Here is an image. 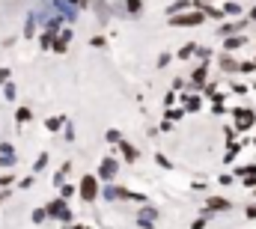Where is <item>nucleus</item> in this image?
I'll use <instances>...</instances> for the list:
<instances>
[{
  "instance_id": "4be33fe9",
  "label": "nucleus",
  "mask_w": 256,
  "mask_h": 229,
  "mask_svg": "<svg viewBox=\"0 0 256 229\" xmlns=\"http://www.w3.org/2000/svg\"><path fill=\"white\" fill-rule=\"evenodd\" d=\"M15 164V155H0V167H12Z\"/></svg>"
},
{
  "instance_id": "6e6552de",
  "label": "nucleus",
  "mask_w": 256,
  "mask_h": 229,
  "mask_svg": "<svg viewBox=\"0 0 256 229\" xmlns=\"http://www.w3.org/2000/svg\"><path fill=\"white\" fill-rule=\"evenodd\" d=\"M119 149H122V155H125L128 161H137V149H134L128 140H122V143H119Z\"/></svg>"
},
{
  "instance_id": "cd10ccee",
  "label": "nucleus",
  "mask_w": 256,
  "mask_h": 229,
  "mask_svg": "<svg viewBox=\"0 0 256 229\" xmlns=\"http://www.w3.org/2000/svg\"><path fill=\"white\" fill-rule=\"evenodd\" d=\"M203 227H206V221L200 218V221H194V227H191V229H203Z\"/></svg>"
},
{
  "instance_id": "b1692460",
  "label": "nucleus",
  "mask_w": 256,
  "mask_h": 229,
  "mask_svg": "<svg viewBox=\"0 0 256 229\" xmlns=\"http://www.w3.org/2000/svg\"><path fill=\"white\" fill-rule=\"evenodd\" d=\"M185 104H188V110H200V98H188Z\"/></svg>"
},
{
  "instance_id": "393cba45",
  "label": "nucleus",
  "mask_w": 256,
  "mask_h": 229,
  "mask_svg": "<svg viewBox=\"0 0 256 229\" xmlns=\"http://www.w3.org/2000/svg\"><path fill=\"white\" fill-rule=\"evenodd\" d=\"M3 92H6V98H15V86H12V83H6V89H3Z\"/></svg>"
},
{
  "instance_id": "423d86ee",
  "label": "nucleus",
  "mask_w": 256,
  "mask_h": 229,
  "mask_svg": "<svg viewBox=\"0 0 256 229\" xmlns=\"http://www.w3.org/2000/svg\"><path fill=\"white\" fill-rule=\"evenodd\" d=\"M236 119H239V128H242V131H245V128H251V125H254V110H236Z\"/></svg>"
},
{
  "instance_id": "bb28decb",
  "label": "nucleus",
  "mask_w": 256,
  "mask_h": 229,
  "mask_svg": "<svg viewBox=\"0 0 256 229\" xmlns=\"http://www.w3.org/2000/svg\"><path fill=\"white\" fill-rule=\"evenodd\" d=\"M9 80V69H0V83H6Z\"/></svg>"
},
{
  "instance_id": "f3484780",
  "label": "nucleus",
  "mask_w": 256,
  "mask_h": 229,
  "mask_svg": "<svg viewBox=\"0 0 256 229\" xmlns=\"http://www.w3.org/2000/svg\"><path fill=\"white\" fill-rule=\"evenodd\" d=\"M221 12H224V15H239V12H242V9H239V6H236V3H227V6H224V9H221Z\"/></svg>"
},
{
  "instance_id": "9d476101",
  "label": "nucleus",
  "mask_w": 256,
  "mask_h": 229,
  "mask_svg": "<svg viewBox=\"0 0 256 229\" xmlns=\"http://www.w3.org/2000/svg\"><path fill=\"white\" fill-rule=\"evenodd\" d=\"M245 42H248V36H233V39H227V42H224V48H227V51H233V48H242Z\"/></svg>"
},
{
  "instance_id": "f257e3e1",
  "label": "nucleus",
  "mask_w": 256,
  "mask_h": 229,
  "mask_svg": "<svg viewBox=\"0 0 256 229\" xmlns=\"http://www.w3.org/2000/svg\"><path fill=\"white\" fill-rule=\"evenodd\" d=\"M203 12H188V15H173L170 18V24H176V27H194V24H203Z\"/></svg>"
},
{
  "instance_id": "a211bd4d",
  "label": "nucleus",
  "mask_w": 256,
  "mask_h": 229,
  "mask_svg": "<svg viewBox=\"0 0 256 229\" xmlns=\"http://www.w3.org/2000/svg\"><path fill=\"white\" fill-rule=\"evenodd\" d=\"M33 30H36V18L30 15V18H27V27H24V33H27V36L33 39Z\"/></svg>"
},
{
  "instance_id": "7c9ffc66",
  "label": "nucleus",
  "mask_w": 256,
  "mask_h": 229,
  "mask_svg": "<svg viewBox=\"0 0 256 229\" xmlns=\"http://www.w3.org/2000/svg\"><path fill=\"white\" fill-rule=\"evenodd\" d=\"M203 3H206V0H203Z\"/></svg>"
},
{
  "instance_id": "c85d7f7f",
  "label": "nucleus",
  "mask_w": 256,
  "mask_h": 229,
  "mask_svg": "<svg viewBox=\"0 0 256 229\" xmlns=\"http://www.w3.org/2000/svg\"><path fill=\"white\" fill-rule=\"evenodd\" d=\"M72 3H78V6H86V0H72Z\"/></svg>"
},
{
  "instance_id": "20e7f679",
  "label": "nucleus",
  "mask_w": 256,
  "mask_h": 229,
  "mask_svg": "<svg viewBox=\"0 0 256 229\" xmlns=\"http://www.w3.org/2000/svg\"><path fill=\"white\" fill-rule=\"evenodd\" d=\"M98 173H101V179H107V182H110V179L116 176V161H113V158H104V161H101V167H98Z\"/></svg>"
},
{
  "instance_id": "c756f323",
  "label": "nucleus",
  "mask_w": 256,
  "mask_h": 229,
  "mask_svg": "<svg viewBox=\"0 0 256 229\" xmlns=\"http://www.w3.org/2000/svg\"><path fill=\"white\" fill-rule=\"evenodd\" d=\"M251 15H254V18H256V9H254V12H251Z\"/></svg>"
},
{
  "instance_id": "1a4fd4ad",
  "label": "nucleus",
  "mask_w": 256,
  "mask_h": 229,
  "mask_svg": "<svg viewBox=\"0 0 256 229\" xmlns=\"http://www.w3.org/2000/svg\"><path fill=\"white\" fill-rule=\"evenodd\" d=\"M209 209H212V212H221V209L227 212V209H230V200H221V197H212V200H209Z\"/></svg>"
},
{
  "instance_id": "dca6fc26",
  "label": "nucleus",
  "mask_w": 256,
  "mask_h": 229,
  "mask_svg": "<svg viewBox=\"0 0 256 229\" xmlns=\"http://www.w3.org/2000/svg\"><path fill=\"white\" fill-rule=\"evenodd\" d=\"M221 66H224L227 72H236V69H239V63H233V57H224V60H221Z\"/></svg>"
},
{
  "instance_id": "9b49d317",
  "label": "nucleus",
  "mask_w": 256,
  "mask_h": 229,
  "mask_svg": "<svg viewBox=\"0 0 256 229\" xmlns=\"http://www.w3.org/2000/svg\"><path fill=\"white\" fill-rule=\"evenodd\" d=\"M57 9H63V15H66L69 21H75V15H78V9H72V6H66V0H60V3H57Z\"/></svg>"
},
{
  "instance_id": "f03ea898",
  "label": "nucleus",
  "mask_w": 256,
  "mask_h": 229,
  "mask_svg": "<svg viewBox=\"0 0 256 229\" xmlns=\"http://www.w3.org/2000/svg\"><path fill=\"white\" fill-rule=\"evenodd\" d=\"M81 197H84L86 203H92V200L98 197V182H95V176H86V179H81Z\"/></svg>"
},
{
  "instance_id": "4468645a",
  "label": "nucleus",
  "mask_w": 256,
  "mask_h": 229,
  "mask_svg": "<svg viewBox=\"0 0 256 229\" xmlns=\"http://www.w3.org/2000/svg\"><path fill=\"white\" fill-rule=\"evenodd\" d=\"M125 9H128L131 15H137V12L143 9V3H140V0H125Z\"/></svg>"
},
{
  "instance_id": "f8f14e48",
  "label": "nucleus",
  "mask_w": 256,
  "mask_h": 229,
  "mask_svg": "<svg viewBox=\"0 0 256 229\" xmlns=\"http://www.w3.org/2000/svg\"><path fill=\"white\" fill-rule=\"evenodd\" d=\"M95 6H98V18H101V21H107V18H110V6H107L104 0H95Z\"/></svg>"
},
{
  "instance_id": "5701e85b",
  "label": "nucleus",
  "mask_w": 256,
  "mask_h": 229,
  "mask_svg": "<svg viewBox=\"0 0 256 229\" xmlns=\"http://www.w3.org/2000/svg\"><path fill=\"white\" fill-rule=\"evenodd\" d=\"M185 6H188V0H179V3H173L167 12H179V9H185Z\"/></svg>"
},
{
  "instance_id": "7ed1b4c3",
  "label": "nucleus",
  "mask_w": 256,
  "mask_h": 229,
  "mask_svg": "<svg viewBox=\"0 0 256 229\" xmlns=\"http://www.w3.org/2000/svg\"><path fill=\"white\" fill-rule=\"evenodd\" d=\"M45 215H51V218H60V221H69V218H72L63 200H54V203H51V206L45 209Z\"/></svg>"
},
{
  "instance_id": "412c9836",
  "label": "nucleus",
  "mask_w": 256,
  "mask_h": 229,
  "mask_svg": "<svg viewBox=\"0 0 256 229\" xmlns=\"http://www.w3.org/2000/svg\"><path fill=\"white\" fill-rule=\"evenodd\" d=\"M30 116H33V113H30V107H21V110H18V122H27Z\"/></svg>"
},
{
  "instance_id": "ddd939ff",
  "label": "nucleus",
  "mask_w": 256,
  "mask_h": 229,
  "mask_svg": "<svg viewBox=\"0 0 256 229\" xmlns=\"http://www.w3.org/2000/svg\"><path fill=\"white\" fill-rule=\"evenodd\" d=\"M45 128H48V131H57V128H63V119H60V116H51V119L45 122Z\"/></svg>"
},
{
  "instance_id": "0eeeda50",
  "label": "nucleus",
  "mask_w": 256,
  "mask_h": 229,
  "mask_svg": "<svg viewBox=\"0 0 256 229\" xmlns=\"http://www.w3.org/2000/svg\"><path fill=\"white\" fill-rule=\"evenodd\" d=\"M155 218H158V212H155V209H143V212H140V227H143V229H152Z\"/></svg>"
},
{
  "instance_id": "6ab92c4d",
  "label": "nucleus",
  "mask_w": 256,
  "mask_h": 229,
  "mask_svg": "<svg viewBox=\"0 0 256 229\" xmlns=\"http://www.w3.org/2000/svg\"><path fill=\"white\" fill-rule=\"evenodd\" d=\"M54 45V30H48L45 36H42V48H51Z\"/></svg>"
},
{
  "instance_id": "aec40b11",
  "label": "nucleus",
  "mask_w": 256,
  "mask_h": 229,
  "mask_svg": "<svg viewBox=\"0 0 256 229\" xmlns=\"http://www.w3.org/2000/svg\"><path fill=\"white\" fill-rule=\"evenodd\" d=\"M203 80H206V69H203V66H200V69H197V72H194V83H197V86H200V83H203Z\"/></svg>"
},
{
  "instance_id": "a878e982",
  "label": "nucleus",
  "mask_w": 256,
  "mask_h": 229,
  "mask_svg": "<svg viewBox=\"0 0 256 229\" xmlns=\"http://www.w3.org/2000/svg\"><path fill=\"white\" fill-rule=\"evenodd\" d=\"M45 218H48V215H45V212H42V209H39V212H36V215H33V221H36V224H42V221H45Z\"/></svg>"
},
{
  "instance_id": "39448f33",
  "label": "nucleus",
  "mask_w": 256,
  "mask_h": 229,
  "mask_svg": "<svg viewBox=\"0 0 256 229\" xmlns=\"http://www.w3.org/2000/svg\"><path fill=\"white\" fill-rule=\"evenodd\" d=\"M69 42H72V30H63V33H60V39H54V45H51V48H54L57 54H63V51L69 48Z\"/></svg>"
},
{
  "instance_id": "2eb2a0df",
  "label": "nucleus",
  "mask_w": 256,
  "mask_h": 229,
  "mask_svg": "<svg viewBox=\"0 0 256 229\" xmlns=\"http://www.w3.org/2000/svg\"><path fill=\"white\" fill-rule=\"evenodd\" d=\"M191 54H197V45H185V48L179 51V57H182V60H188Z\"/></svg>"
}]
</instances>
